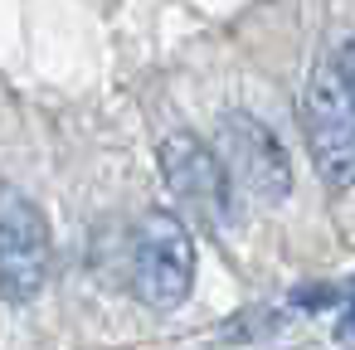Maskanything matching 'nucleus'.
<instances>
[{"mask_svg": "<svg viewBox=\"0 0 355 350\" xmlns=\"http://www.w3.org/2000/svg\"><path fill=\"white\" fill-rule=\"evenodd\" d=\"M156 161H161V175H166L175 204L190 214V224L219 229V234L234 229V219H239V190H234V180H229V170H224V161H219V151L209 141H200L190 132H171L161 141Z\"/></svg>", "mask_w": 355, "mask_h": 350, "instance_id": "1", "label": "nucleus"}, {"mask_svg": "<svg viewBox=\"0 0 355 350\" xmlns=\"http://www.w3.org/2000/svg\"><path fill=\"white\" fill-rule=\"evenodd\" d=\"M214 151L234 180L239 195H248L253 204H282L292 190V161L282 151V141L248 112H224L219 132H214Z\"/></svg>", "mask_w": 355, "mask_h": 350, "instance_id": "5", "label": "nucleus"}, {"mask_svg": "<svg viewBox=\"0 0 355 350\" xmlns=\"http://www.w3.org/2000/svg\"><path fill=\"white\" fill-rule=\"evenodd\" d=\"M195 287V238L180 214L151 209L132 243V292L141 306L175 311Z\"/></svg>", "mask_w": 355, "mask_h": 350, "instance_id": "2", "label": "nucleus"}, {"mask_svg": "<svg viewBox=\"0 0 355 350\" xmlns=\"http://www.w3.org/2000/svg\"><path fill=\"white\" fill-rule=\"evenodd\" d=\"M302 132H306V151H311L321 180L336 190H350L355 185V107H350L331 59L311 73L306 93H302Z\"/></svg>", "mask_w": 355, "mask_h": 350, "instance_id": "4", "label": "nucleus"}, {"mask_svg": "<svg viewBox=\"0 0 355 350\" xmlns=\"http://www.w3.org/2000/svg\"><path fill=\"white\" fill-rule=\"evenodd\" d=\"M336 73H340V88H345V98H350V107H355V35H345L340 40V49H336Z\"/></svg>", "mask_w": 355, "mask_h": 350, "instance_id": "6", "label": "nucleus"}, {"mask_svg": "<svg viewBox=\"0 0 355 350\" xmlns=\"http://www.w3.org/2000/svg\"><path fill=\"white\" fill-rule=\"evenodd\" d=\"M336 340H340V345H355V282H350V292H345V311H340V321H336Z\"/></svg>", "mask_w": 355, "mask_h": 350, "instance_id": "7", "label": "nucleus"}, {"mask_svg": "<svg viewBox=\"0 0 355 350\" xmlns=\"http://www.w3.org/2000/svg\"><path fill=\"white\" fill-rule=\"evenodd\" d=\"M54 268V238L44 209L20 190L6 185L0 190V301L25 306L44 292Z\"/></svg>", "mask_w": 355, "mask_h": 350, "instance_id": "3", "label": "nucleus"}]
</instances>
